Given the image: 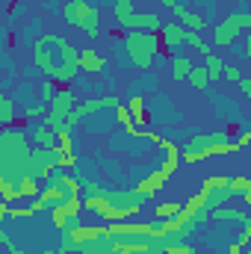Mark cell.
Returning a JSON list of instances; mask_svg holds the SVG:
<instances>
[{
    "label": "cell",
    "mask_w": 251,
    "mask_h": 254,
    "mask_svg": "<svg viewBox=\"0 0 251 254\" xmlns=\"http://www.w3.org/2000/svg\"><path fill=\"white\" fill-rule=\"evenodd\" d=\"M83 192H86L83 195L86 210H95L107 222H125L130 216L142 213V207H145V198L136 195V190H107L92 181L83 187Z\"/></svg>",
    "instance_id": "obj_1"
},
{
    "label": "cell",
    "mask_w": 251,
    "mask_h": 254,
    "mask_svg": "<svg viewBox=\"0 0 251 254\" xmlns=\"http://www.w3.org/2000/svg\"><path fill=\"white\" fill-rule=\"evenodd\" d=\"M160 48H163L160 33H148V30H130V33H125L127 63L133 68H139V71H151L154 65L160 63Z\"/></svg>",
    "instance_id": "obj_2"
},
{
    "label": "cell",
    "mask_w": 251,
    "mask_h": 254,
    "mask_svg": "<svg viewBox=\"0 0 251 254\" xmlns=\"http://www.w3.org/2000/svg\"><path fill=\"white\" fill-rule=\"evenodd\" d=\"M60 15L68 27H80L89 39H98L104 33L101 27V9L92 3H80V0H65L60 6Z\"/></svg>",
    "instance_id": "obj_3"
},
{
    "label": "cell",
    "mask_w": 251,
    "mask_h": 254,
    "mask_svg": "<svg viewBox=\"0 0 251 254\" xmlns=\"http://www.w3.org/2000/svg\"><path fill=\"white\" fill-rule=\"evenodd\" d=\"M243 30H249V27H246V12H231V15H225V18L213 27V45L231 51V48H237V42L243 39Z\"/></svg>",
    "instance_id": "obj_4"
},
{
    "label": "cell",
    "mask_w": 251,
    "mask_h": 254,
    "mask_svg": "<svg viewBox=\"0 0 251 254\" xmlns=\"http://www.w3.org/2000/svg\"><path fill=\"white\" fill-rule=\"evenodd\" d=\"M77 95L71 92V89H60L57 92V98H54V104H51V113H48V125L57 127V130H63V127H71V113L77 110Z\"/></svg>",
    "instance_id": "obj_5"
},
{
    "label": "cell",
    "mask_w": 251,
    "mask_h": 254,
    "mask_svg": "<svg viewBox=\"0 0 251 254\" xmlns=\"http://www.w3.org/2000/svg\"><path fill=\"white\" fill-rule=\"evenodd\" d=\"M201 192L207 195V207H210V213L219 210V207H225V204L234 198V192H231V178H225V175H213V178H207V181L201 184Z\"/></svg>",
    "instance_id": "obj_6"
},
{
    "label": "cell",
    "mask_w": 251,
    "mask_h": 254,
    "mask_svg": "<svg viewBox=\"0 0 251 254\" xmlns=\"http://www.w3.org/2000/svg\"><path fill=\"white\" fill-rule=\"evenodd\" d=\"M83 207H86V204H83V195H71L65 204H60V207L51 210V225H54L57 231H65V228L80 225V210H83Z\"/></svg>",
    "instance_id": "obj_7"
},
{
    "label": "cell",
    "mask_w": 251,
    "mask_h": 254,
    "mask_svg": "<svg viewBox=\"0 0 251 254\" xmlns=\"http://www.w3.org/2000/svg\"><path fill=\"white\" fill-rule=\"evenodd\" d=\"M122 107V101H119V95H101V98H86V101H80L77 104V110L71 113V122L68 125H80L86 116H95V113H101V110H119Z\"/></svg>",
    "instance_id": "obj_8"
},
{
    "label": "cell",
    "mask_w": 251,
    "mask_h": 254,
    "mask_svg": "<svg viewBox=\"0 0 251 254\" xmlns=\"http://www.w3.org/2000/svg\"><path fill=\"white\" fill-rule=\"evenodd\" d=\"M157 145H160V151L166 154V157H163V166H160V169H163V172H166V175L172 178V175H175V172L181 169V163H184V148H181V145H178L175 139H169V136H160V142H157Z\"/></svg>",
    "instance_id": "obj_9"
},
{
    "label": "cell",
    "mask_w": 251,
    "mask_h": 254,
    "mask_svg": "<svg viewBox=\"0 0 251 254\" xmlns=\"http://www.w3.org/2000/svg\"><path fill=\"white\" fill-rule=\"evenodd\" d=\"M166 184H169V175H166L163 169H154V172L142 175V181H139L133 190H136V195H142V198H154V195L163 190Z\"/></svg>",
    "instance_id": "obj_10"
},
{
    "label": "cell",
    "mask_w": 251,
    "mask_h": 254,
    "mask_svg": "<svg viewBox=\"0 0 251 254\" xmlns=\"http://www.w3.org/2000/svg\"><path fill=\"white\" fill-rule=\"evenodd\" d=\"M125 33L130 30H148V33H160L163 30V18L157 15V12H136L130 21H127L125 27H122Z\"/></svg>",
    "instance_id": "obj_11"
},
{
    "label": "cell",
    "mask_w": 251,
    "mask_h": 254,
    "mask_svg": "<svg viewBox=\"0 0 251 254\" xmlns=\"http://www.w3.org/2000/svg\"><path fill=\"white\" fill-rule=\"evenodd\" d=\"M175 21H181L187 30H192V33H201V30H207V18L204 15H198L195 9H189V6H184V3H178L175 9Z\"/></svg>",
    "instance_id": "obj_12"
},
{
    "label": "cell",
    "mask_w": 251,
    "mask_h": 254,
    "mask_svg": "<svg viewBox=\"0 0 251 254\" xmlns=\"http://www.w3.org/2000/svg\"><path fill=\"white\" fill-rule=\"evenodd\" d=\"M107 68H110V60L101 57L95 48H83L80 51V71H86V74H104Z\"/></svg>",
    "instance_id": "obj_13"
},
{
    "label": "cell",
    "mask_w": 251,
    "mask_h": 254,
    "mask_svg": "<svg viewBox=\"0 0 251 254\" xmlns=\"http://www.w3.org/2000/svg\"><path fill=\"white\" fill-rule=\"evenodd\" d=\"M33 145L36 148H57L60 145V133H57V127H51L48 122H39V125H33Z\"/></svg>",
    "instance_id": "obj_14"
},
{
    "label": "cell",
    "mask_w": 251,
    "mask_h": 254,
    "mask_svg": "<svg viewBox=\"0 0 251 254\" xmlns=\"http://www.w3.org/2000/svg\"><path fill=\"white\" fill-rule=\"evenodd\" d=\"M187 27L181 24V21H172V24H163V30H160V39H163V45L169 48V51H175L178 45H187Z\"/></svg>",
    "instance_id": "obj_15"
},
{
    "label": "cell",
    "mask_w": 251,
    "mask_h": 254,
    "mask_svg": "<svg viewBox=\"0 0 251 254\" xmlns=\"http://www.w3.org/2000/svg\"><path fill=\"white\" fill-rule=\"evenodd\" d=\"M71 198V192L65 190V187H60L57 181H51L45 190H42V195H39V201H42V207L45 210H54V207H60V204H65Z\"/></svg>",
    "instance_id": "obj_16"
},
{
    "label": "cell",
    "mask_w": 251,
    "mask_h": 254,
    "mask_svg": "<svg viewBox=\"0 0 251 254\" xmlns=\"http://www.w3.org/2000/svg\"><path fill=\"white\" fill-rule=\"evenodd\" d=\"M222 139H228L225 130H216V133H195L187 145H184V151H204V148H210V145H216V142H222Z\"/></svg>",
    "instance_id": "obj_17"
},
{
    "label": "cell",
    "mask_w": 251,
    "mask_h": 254,
    "mask_svg": "<svg viewBox=\"0 0 251 254\" xmlns=\"http://www.w3.org/2000/svg\"><path fill=\"white\" fill-rule=\"evenodd\" d=\"M210 219H213V222H237V225L251 222L249 213H246V210H240V207H219V210H213V213H210Z\"/></svg>",
    "instance_id": "obj_18"
},
{
    "label": "cell",
    "mask_w": 251,
    "mask_h": 254,
    "mask_svg": "<svg viewBox=\"0 0 251 254\" xmlns=\"http://www.w3.org/2000/svg\"><path fill=\"white\" fill-rule=\"evenodd\" d=\"M110 3H113L110 15H113V21H116L119 27H125L127 21L136 15V3H133V0H110Z\"/></svg>",
    "instance_id": "obj_19"
},
{
    "label": "cell",
    "mask_w": 251,
    "mask_h": 254,
    "mask_svg": "<svg viewBox=\"0 0 251 254\" xmlns=\"http://www.w3.org/2000/svg\"><path fill=\"white\" fill-rule=\"evenodd\" d=\"M192 89H198V92H207L210 89V83H213V77H210V71L204 68V65H195L192 71H189V80H187Z\"/></svg>",
    "instance_id": "obj_20"
},
{
    "label": "cell",
    "mask_w": 251,
    "mask_h": 254,
    "mask_svg": "<svg viewBox=\"0 0 251 254\" xmlns=\"http://www.w3.org/2000/svg\"><path fill=\"white\" fill-rule=\"evenodd\" d=\"M195 65L189 63V57H172V80H178V83H187L189 80V71H192Z\"/></svg>",
    "instance_id": "obj_21"
},
{
    "label": "cell",
    "mask_w": 251,
    "mask_h": 254,
    "mask_svg": "<svg viewBox=\"0 0 251 254\" xmlns=\"http://www.w3.org/2000/svg\"><path fill=\"white\" fill-rule=\"evenodd\" d=\"M181 213H184V204H178V201H160V204L154 207V216H157L160 222L175 219V216H181Z\"/></svg>",
    "instance_id": "obj_22"
},
{
    "label": "cell",
    "mask_w": 251,
    "mask_h": 254,
    "mask_svg": "<svg viewBox=\"0 0 251 254\" xmlns=\"http://www.w3.org/2000/svg\"><path fill=\"white\" fill-rule=\"evenodd\" d=\"M48 113H51V107H48V104H30V107L24 110V122H30V125L48 122Z\"/></svg>",
    "instance_id": "obj_23"
},
{
    "label": "cell",
    "mask_w": 251,
    "mask_h": 254,
    "mask_svg": "<svg viewBox=\"0 0 251 254\" xmlns=\"http://www.w3.org/2000/svg\"><path fill=\"white\" fill-rule=\"evenodd\" d=\"M127 107H130V113H133V119H136V125L145 127L148 122V110H145V98L142 95H133L130 101H127Z\"/></svg>",
    "instance_id": "obj_24"
},
{
    "label": "cell",
    "mask_w": 251,
    "mask_h": 254,
    "mask_svg": "<svg viewBox=\"0 0 251 254\" xmlns=\"http://www.w3.org/2000/svg\"><path fill=\"white\" fill-rule=\"evenodd\" d=\"M15 101L9 98V95H0V125L3 127H12V122H15Z\"/></svg>",
    "instance_id": "obj_25"
},
{
    "label": "cell",
    "mask_w": 251,
    "mask_h": 254,
    "mask_svg": "<svg viewBox=\"0 0 251 254\" xmlns=\"http://www.w3.org/2000/svg\"><path fill=\"white\" fill-rule=\"evenodd\" d=\"M21 198V190H18V181H9V178H0V201L12 204Z\"/></svg>",
    "instance_id": "obj_26"
},
{
    "label": "cell",
    "mask_w": 251,
    "mask_h": 254,
    "mask_svg": "<svg viewBox=\"0 0 251 254\" xmlns=\"http://www.w3.org/2000/svg\"><path fill=\"white\" fill-rule=\"evenodd\" d=\"M187 45H189V48H195L201 57H210V54H213V45H210L201 33H192V30H189V33H187Z\"/></svg>",
    "instance_id": "obj_27"
},
{
    "label": "cell",
    "mask_w": 251,
    "mask_h": 254,
    "mask_svg": "<svg viewBox=\"0 0 251 254\" xmlns=\"http://www.w3.org/2000/svg\"><path fill=\"white\" fill-rule=\"evenodd\" d=\"M18 190H21V198H39L45 187H39V178H21Z\"/></svg>",
    "instance_id": "obj_28"
},
{
    "label": "cell",
    "mask_w": 251,
    "mask_h": 254,
    "mask_svg": "<svg viewBox=\"0 0 251 254\" xmlns=\"http://www.w3.org/2000/svg\"><path fill=\"white\" fill-rule=\"evenodd\" d=\"M204 68L210 71V77H213V83L225 77V63H222V57H216V54H210V57H204Z\"/></svg>",
    "instance_id": "obj_29"
},
{
    "label": "cell",
    "mask_w": 251,
    "mask_h": 254,
    "mask_svg": "<svg viewBox=\"0 0 251 254\" xmlns=\"http://www.w3.org/2000/svg\"><path fill=\"white\" fill-rule=\"evenodd\" d=\"M54 181H57L60 187H65V190L71 192V195H80V192H83V184H80V181H77L74 175H57Z\"/></svg>",
    "instance_id": "obj_30"
},
{
    "label": "cell",
    "mask_w": 251,
    "mask_h": 254,
    "mask_svg": "<svg viewBox=\"0 0 251 254\" xmlns=\"http://www.w3.org/2000/svg\"><path fill=\"white\" fill-rule=\"evenodd\" d=\"M54 83H57V80H48V77H45L42 86H39V92H42V104H48V107L54 104V98H57V92H60Z\"/></svg>",
    "instance_id": "obj_31"
},
{
    "label": "cell",
    "mask_w": 251,
    "mask_h": 254,
    "mask_svg": "<svg viewBox=\"0 0 251 254\" xmlns=\"http://www.w3.org/2000/svg\"><path fill=\"white\" fill-rule=\"evenodd\" d=\"M251 190V178H243V175H237V178H231V192L234 195H246V192Z\"/></svg>",
    "instance_id": "obj_32"
},
{
    "label": "cell",
    "mask_w": 251,
    "mask_h": 254,
    "mask_svg": "<svg viewBox=\"0 0 251 254\" xmlns=\"http://www.w3.org/2000/svg\"><path fill=\"white\" fill-rule=\"evenodd\" d=\"M225 80H231V83H243L246 77H243V68H237V65H225Z\"/></svg>",
    "instance_id": "obj_33"
},
{
    "label": "cell",
    "mask_w": 251,
    "mask_h": 254,
    "mask_svg": "<svg viewBox=\"0 0 251 254\" xmlns=\"http://www.w3.org/2000/svg\"><path fill=\"white\" fill-rule=\"evenodd\" d=\"M0 222H3V225L12 222V204H6V201H0Z\"/></svg>",
    "instance_id": "obj_34"
},
{
    "label": "cell",
    "mask_w": 251,
    "mask_h": 254,
    "mask_svg": "<svg viewBox=\"0 0 251 254\" xmlns=\"http://www.w3.org/2000/svg\"><path fill=\"white\" fill-rule=\"evenodd\" d=\"M74 163H77V154H63L60 157V169H71Z\"/></svg>",
    "instance_id": "obj_35"
},
{
    "label": "cell",
    "mask_w": 251,
    "mask_h": 254,
    "mask_svg": "<svg viewBox=\"0 0 251 254\" xmlns=\"http://www.w3.org/2000/svg\"><path fill=\"white\" fill-rule=\"evenodd\" d=\"M243 54H246V60L251 63V33H246V39H243Z\"/></svg>",
    "instance_id": "obj_36"
},
{
    "label": "cell",
    "mask_w": 251,
    "mask_h": 254,
    "mask_svg": "<svg viewBox=\"0 0 251 254\" xmlns=\"http://www.w3.org/2000/svg\"><path fill=\"white\" fill-rule=\"evenodd\" d=\"M237 142H240V148H246V145H249V142H251V127H249V130H243V133L237 136Z\"/></svg>",
    "instance_id": "obj_37"
},
{
    "label": "cell",
    "mask_w": 251,
    "mask_h": 254,
    "mask_svg": "<svg viewBox=\"0 0 251 254\" xmlns=\"http://www.w3.org/2000/svg\"><path fill=\"white\" fill-rule=\"evenodd\" d=\"M0 246H3V249H12V237H9L6 231H0Z\"/></svg>",
    "instance_id": "obj_38"
},
{
    "label": "cell",
    "mask_w": 251,
    "mask_h": 254,
    "mask_svg": "<svg viewBox=\"0 0 251 254\" xmlns=\"http://www.w3.org/2000/svg\"><path fill=\"white\" fill-rule=\"evenodd\" d=\"M240 89H243V95L251 101V80H243V83H240Z\"/></svg>",
    "instance_id": "obj_39"
},
{
    "label": "cell",
    "mask_w": 251,
    "mask_h": 254,
    "mask_svg": "<svg viewBox=\"0 0 251 254\" xmlns=\"http://www.w3.org/2000/svg\"><path fill=\"white\" fill-rule=\"evenodd\" d=\"M243 204H246V207H251V190L246 192V195H243Z\"/></svg>",
    "instance_id": "obj_40"
},
{
    "label": "cell",
    "mask_w": 251,
    "mask_h": 254,
    "mask_svg": "<svg viewBox=\"0 0 251 254\" xmlns=\"http://www.w3.org/2000/svg\"><path fill=\"white\" fill-rule=\"evenodd\" d=\"M80 3H92V6H98V3H101V0H80Z\"/></svg>",
    "instance_id": "obj_41"
},
{
    "label": "cell",
    "mask_w": 251,
    "mask_h": 254,
    "mask_svg": "<svg viewBox=\"0 0 251 254\" xmlns=\"http://www.w3.org/2000/svg\"><path fill=\"white\" fill-rule=\"evenodd\" d=\"M243 254H251V246H249V249H246V252H243Z\"/></svg>",
    "instance_id": "obj_42"
}]
</instances>
